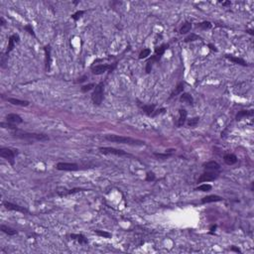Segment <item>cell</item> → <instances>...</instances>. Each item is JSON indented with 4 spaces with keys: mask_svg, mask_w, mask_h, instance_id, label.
Masks as SVG:
<instances>
[{
    "mask_svg": "<svg viewBox=\"0 0 254 254\" xmlns=\"http://www.w3.org/2000/svg\"><path fill=\"white\" fill-rule=\"evenodd\" d=\"M154 156L157 159H161V160H166V159L170 158L172 154L170 153H165V154H162V153H154Z\"/></svg>",
    "mask_w": 254,
    "mask_h": 254,
    "instance_id": "obj_28",
    "label": "cell"
},
{
    "mask_svg": "<svg viewBox=\"0 0 254 254\" xmlns=\"http://www.w3.org/2000/svg\"><path fill=\"white\" fill-rule=\"evenodd\" d=\"M161 59V57L157 56V55H155V56H153L150 60L147 62V64H146V73L149 74L152 70V67H153V64L156 63V62H159V60Z\"/></svg>",
    "mask_w": 254,
    "mask_h": 254,
    "instance_id": "obj_18",
    "label": "cell"
},
{
    "mask_svg": "<svg viewBox=\"0 0 254 254\" xmlns=\"http://www.w3.org/2000/svg\"><path fill=\"white\" fill-rule=\"evenodd\" d=\"M17 125H14V124H12V123H9V122H1V127H3V128H8V129H12V130H16L17 129V127H16Z\"/></svg>",
    "mask_w": 254,
    "mask_h": 254,
    "instance_id": "obj_35",
    "label": "cell"
},
{
    "mask_svg": "<svg viewBox=\"0 0 254 254\" xmlns=\"http://www.w3.org/2000/svg\"><path fill=\"white\" fill-rule=\"evenodd\" d=\"M45 50V55H46V70L47 71H50L51 69V63H52V60H51V47L50 46H46L44 48Z\"/></svg>",
    "mask_w": 254,
    "mask_h": 254,
    "instance_id": "obj_14",
    "label": "cell"
},
{
    "mask_svg": "<svg viewBox=\"0 0 254 254\" xmlns=\"http://www.w3.org/2000/svg\"><path fill=\"white\" fill-rule=\"evenodd\" d=\"M18 42H19V36L17 34H14V35L10 36L9 41H8V48H7V51H6V55H7V56H8V54L13 50L14 45L16 43H18Z\"/></svg>",
    "mask_w": 254,
    "mask_h": 254,
    "instance_id": "obj_11",
    "label": "cell"
},
{
    "mask_svg": "<svg viewBox=\"0 0 254 254\" xmlns=\"http://www.w3.org/2000/svg\"><path fill=\"white\" fill-rule=\"evenodd\" d=\"M154 180H155L154 173H152V172H149V173H147V175H146V181H147V182H152V181H154Z\"/></svg>",
    "mask_w": 254,
    "mask_h": 254,
    "instance_id": "obj_38",
    "label": "cell"
},
{
    "mask_svg": "<svg viewBox=\"0 0 254 254\" xmlns=\"http://www.w3.org/2000/svg\"><path fill=\"white\" fill-rule=\"evenodd\" d=\"M71 237L73 239H77V241H79L80 244H86V243H87V239H86L83 235H81V234H80V235H79V234H77V235H76V234H71Z\"/></svg>",
    "mask_w": 254,
    "mask_h": 254,
    "instance_id": "obj_27",
    "label": "cell"
},
{
    "mask_svg": "<svg viewBox=\"0 0 254 254\" xmlns=\"http://www.w3.org/2000/svg\"><path fill=\"white\" fill-rule=\"evenodd\" d=\"M198 121H200V118H198V117H193V118L188 120V125L190 127H196L198 125Z\"/></svg>",
    "mask_w": 254,
    "mask_h": 254,
    "instance_id": "obj_30",
    "label": "cell"
},
{
    "mask_svg": "<svg viewBox=\"0 0 254 254\" xmlns=\"http://www.w3.org/2000/svg\"><path fill=\"white\" fill-rule=\"evenodd\" d=\"M183 90H184V83H179L178 86L175 87V90L171 93L170 98H173V97L177 96L178 94H181L182 92H183Z\"/></svg>",
    "mask_w": 254,
    "mask_h": 254,
    "instance_id": "obj_21",
    "label": "cell"
},
{
    "mask_svg": "<svg viewBox=\"0 0 254 254\" xmlns=\"http://www.w3.org/2000/svg\"><path fill=\"white\" fill-rule=\"evenodd\" d=\"M24 29L26 31H28L29 32V34H31L32 36H34L35 37V33H34V30H33V28H32V26L31 25H26Z\"/></svg>",
    "mask_w": 254,
    "mask_h": 254,
    "instance_id": "obj_39",
    "label": "cell"
},
{
    "mask_svg": "<svg viewBox=\"0 0 254 254\" xmlns=\"http://www.w3.org/2000/svg\"><path fill=\"white\" fill-rule=\"evenodd\" d=\"M103 89H104V83H99L98 84H96L94 87V90L92 94V102L95 105H100L103 100Z\"/></svg>",
    "mask_w": 254,
    "mask_h": 254,
    "instance_id": "obj_3",
    "label": "cell"
},
{
    "mask_svg": "<svg viewBox=\"0 0 254 254\" xmlns=\"http://www.w3.org/2000/svg\"><path fill=\"white\" fill-rule=\"evenodd\" d=\"M4 204L5 208H7L8 210H15V211H20V213H28V210H26V208L22 207L20 206H18V204H12L10 201H4L3 203Z\"/></svg>",
    "mask_w": 254,
    "mask_h": 254,
    "instance_id": "obj_10",
    "label": "cell"
},
{
    "mask_svg": "<svg viewBox=\"0 0 254 254\" xmlns=\"http://www.w3.org/2000/svg\"><path fill=\"white\" fill-rule=\"evenodd\" d=\"M100 153L105 155H116V156H130L128 153L125 151L120 150V149H115L112 147H100L99 148Z\"/></svg>",
    "mask_w": 254,
    "mask_h": 254,
    "instance_id": "obj_5",
    "label": "cell"
},
{
    "mask_svg": "<svg viewBox=\"0 0 254 254\" xmlns=\"http://www.w3.org/2000/svg\"><path fill=\"white\" fill-rule=\"evenodd\" d=\"M83 13H84V11H77L76 13H74V14H73L71 15V18L74 19V20H79V19L81 17V15H83Z\"/></svg>",
    "mask_w": 254,
    "mask_h": 254,
    "instance_id": "obj_37",
    "label": "cell"
},
{
    "mask_svg": "<svg viewBox=\"0 0 254 254\" xmlns=\"http://www.w3.org/2000/svg\"><path fill=\"white\" fill-rule=\"evenodd\" d=\"M225 57H226V59H228L230 62H232V63H234V64L241 65V66H243V67L247 66V63L243 60V59H240V58H237V57H233V56H229V55H226Z\"/></svg>",
    "mask_w": 254,
    "mask_h": 254,
    "instance_id": "obj_19",
    "label": "cell"
},
{
    "mask_svg": "<svg viewBox=\"0 0 254 254\" xmlns=\"http://www.w3.org/2000/svg\"><path fill=\"white\" fill-rule=\"evenodd\" d=\"M230 250H231V251H235L237 253H241V250H240L239 248H237V247H235V246H231Z\"/></svg>",
    "mask_w": 254,
    "mask_h": 254,
    "instance_id": "obj_41",
    "label": "cell"
},
{
    "mask_svg": "<svg viewBox=\"0 0 254 254\" xmlns=\"http://www.w3.org/2000/svg\"><path fill=\"white\" fill-rule=\"evenodd\" d=\"M217 177H219V174H217V173H216V172L208 171V172H206V173L201 174V177L198 178V183H203V182L214 181V180H216Z\"/></svg>",
    "mask_w": 254,
    "mask_h": 254,
    "instance_id": "obj_7",
    "label": "cell"
},
{
    "mask_svg": "<svg viewBox=\"0 0 254 254\" xmlns=\"http://www.w3.org/2000/svg\"><path fill=\"white\" fill-rule=\"evenodd\" d=\"M187 115L188 113L185 109H180L179 110V119H178V126L181 127L185 124L186 120H187Z\"/></svg>",
    "mask_w": 254,
    "mask_h": 254,
    "instance_id": "obj_15",
    "label": "cell"
},
{
    "mask_svg": "<svg viewBox=\"0 0 254 254\" xmlns=\"http://www.w3.org/2000/svg\"><path fill=\"white\" fill-rule=\"evenodd\" d=\"M57 169L60 171H77L79 166L74 163H65L61 162L57 164Z\"/></svg>",
    "mask_w": 254,
    "mask_h": 254,
    "instance_id": "obj_6",
    "label": "cell"
},
{
    "mask_svg": "<svg viewBox=\"0 0 254 254\" xmlns=\"http://www.w3.org/2000/svg\"><path fill=\"white\" fill-rule=\"evenodd\" d=\"M191 29H192V24L189 23V22H186V23L183 24V26L181 27L180 33L181 34H187L191 31Z\"/></svg>",
    "mask_w": 254,
    "mask_h": 254,
    "instance_id": "obj_26",
    "label": "cell"
},
{
    "mask_svg": "<svg viewBox=\"0 0 254 254\" xmlns=\"http://www.w3.org/2000/svg\"><path fill=\"white\" fill-rule=\"evenodd\" d=\"M180 99H181L182 102H185V103H188V104H193V102H194L193 96L188 92H185V93L182 94Z\"/></svg>",
    "mask_w": 254,
    "mask_h": 254,
    "instance_id": "obj_22",
    "label": "cell"
},
{
    "mask_svg": "<svg viewBox=\"0 0 254 254\" xmlns=\"http://www.w3.org/2000/svg\"><path fill=\"white\" fill-rule=\"evenodd\" d=\"M109 69H111V67L108 66V65H96L92 68V71L93 74H96V76H99V74H104L105 71H107Z\"/></svg>",
    "mask_w": 254,
    "mask_h": 254,
    "instance_id": "obj_9",
    "label": "cell"
},
{
    "mask_svg": "<svg viewBox=\"0 0 254 254\" xmlns=\"http://www.w3.org/2000/svg\"><path fill=\"white\" fill-rule=\"evenodd\" d=\"M198 27L201 28L203 30H207V29L211 28V23H210V22H208V21H204V22H201V23L198 24Z\"/></svg>",
    "mask_w": 254,
    "mask_h": 254,
    "instance_id": "obj_33",
    "label": "cell"
},
{
    "mask_svg": "<svg viewBox=\"0 0 254 254\" xmlns=\"http://www.w3.org/2000/svg\"><path fill=\"white\" fill-rule=\"evenodd\" d=\"M208 47H210L211 50H213V51H216V47H213V45H208Z\"/></svg>",
    "mask_w": 254,
    "mask_h": 254,
    "instance_id": "obj_44",
    "label": "cell"
},
{
    "mask_svg": "<svg viewBox=\"0 0 254 254\" xmlns=\"http://www.w3.org/2000/svg\"><path fill=\"white\" fill-rule=\"evenodd\" d=\"M107 141L119 143V144H127V145H144V141L141 140L134 139L131 137H126V136H120L115 134H108L104 136Z\"/></svg>",
    "mask_w": 254,
    "mask_h": 254,
    "instance_id": "obj_2",
    "label": "cell"
},
{
    "mask_svg": "<svg viewBox=\"0 0 254 254\" xmlns=\"http://www.w3.org/2000/svg\"><path fill=\"white\" fill-rule=\"evenodd\" d=\"M204 169H206L207 171L214 172V171H219V170L220 165L217 162H216V161H210V162H207V163H204Z\"/></svg>",
    "mask_w": 254,
    "mask_h": 254,
    "instance_id": "obj_12",
    "label": "cell"
},
{
    "mask_svg": "<svg viewBox=\"0 0 254 254\" xmlns=\"http://www.w3.org/2000/svg\"><path fill=\"white\" fill-rule=\"evenodd\" d=\"M95 233L97 235L99 236H102L104 238H109V237H111V234L109 232H107V231H102V230H95Z\"/></svg>",
    "mask_w": 254,
    "mask_h": 254,
    "instance_id": "obj_34",
    "label": "cell"
},
{
    "mask_svg": "<svg viewBox=\"0 0 254 254\" xmlns=\"http://www.w3.org/2000/svg\"><path fill=\"white\" fill-rule=\"evenodd\" d=\"M198 39H200V37H198V35H196V34H191L190 36H188L187 38H186V42H193V41H197V40H198Z\"/></svg>",
    "mask_w": 254,
    "mask_h": 254,
    "instance_id": "obj_36",
    "label": "cell"
},
{
    "mask_svg": "<svg viewBox=\"0 0 254 254\" xmlns=\"http://www.w3.org/2000/svg\"><path fill=\"white\" fill-rule=\"evenodd\" d=\"M231 4V2L230 1H225V2H222V5L223 6H228V5H230Z\"/></svg>",
    "mask_w": 254,
    "mask_h": 254,
    "instance_id": "obj_42",
    "label": "cell"
},
{
    "mask_svg": "<svg viewBox=\"0 0 254 254\" xmlns=\"http://www.w3.org/2000/svg\"><path fill=\"white\" fill-rule=\"evenodd\" d=\"M6 121L12 123L14 125H18L23 122V119H22V117L20 115L16 114V113H10V114L6 115Z\"/></svg>",
    "mask_w": 254,
    "mask_h": 254,
    "instance_id": "obj_8",
    "label": "cell"
},
{
    "mask_svg": "<svg viewBox=\"0 0 254 254\" xmlns=\"http://www.w3.org/2000/svg\"><path fill=\"white\" fill-rule=\"evenodd\" d=\"M12 135L16 138L25 140V141L29 142H34V141H47L49 140V137L45 134H40V133H31V132H26V131H20V130L16 129L14 132L12 133Z\"/></svg>",
    "mask_w": 254,
    "mask_h": 254,
    "instance_id": "obj_1",
    "label": "cell"
},
{
    "mask_svg": "<svg viewBox=\"0 0 254 254\" xmlns=\"http://www.w3.org/2000/svg\"><path fill=\"white\" fill-rule=\"evenodd\" d=\"M222 200V198L219 196H216V195H211V196H207L201 198V203L203 204H210V203H216V201H220Z\"/></svg>",
    "mask_w": 254,
    "mask_h": 254,
    "instance_id": "obj_13",
    "label": "cell"
},
{
    "mask_svg": "<svg viewBox=\"0 0 254 254\" xmlns=\"http://www.w3.org/2000/svg\"><path fill=\"white\" fill-rule=\"evenodd\" d=\"M7 101L12 103L13 105H20V106H28L30 104V102L27 101V100H21L18 98H12V97H8Z\"/></svg>",
    "mask_w": 254,
    "mask_h": 254,
    "instance_id": "obj_16",
    "label": "cell"
},
{
    "mask_svg": "<svg viewBox=\"0 0 254 254\" xmlns=\"http://www.w3.org/2000/svg\"><path fill=\"white\" fill-rule=\"evenodd\" d=\"M253 115V111L252 110H241L238 114L236 115V120H240L242 118V117H245V116H251Z\"/></svg>",
    "mask_w": 254,
    "mask_h": 254,
    "instance_id": "obj_25",
    "label": "cell"
},
{
    "mask_svg": "<svg viewBox=\"0 0 254 254\" xmlns=\"http://www.w3.org/2000/svg\"><path fill=\"white\" fill-rule=\"evenodd\" d=\"M95 86L96 84H94V83H89V84H86V86H83L80 89V90L83 92H89V90H92V89H94Z\"/></svg>",
    "mask_w": 254,
    "mask_h": 254,
    "instance_id": "obj_32",
    "label": "cell"
},
{
    "mask_svg": "<svg viewBox=\"0 0 254 254\" xmlns=\"http://www.w3.org/2000/svg\"><path fill=\"white\" fill-rule=\"evenodd\" d=\"M223 160H224V162H225V164L231 166V165H234L237 162V157L234 154H230L229 153V154L224 155Z\"/></svg>",
    "mask_w": 254,
    "mask_h": 254,
    "instance_id": "obj_17",
    "label": "cell"
},
{
    "mask_svg": "<svg viewBox=\"0 0 254 254\" xmlns=\"http://www.w3.org/2000/svg\"><path fill=\"white\" fill-rule=\"evenodd\" d=\"M150 54H151V50H150V49H143V50L141 51V53L139 54V59H145V58H147Z\"/></svg>",
    "mask_w": 254,
    "mask_h": 254,
    "instance_id": "obj_31",
    "label": "cell"
},
{
    "mask_svg": "<svg viewBox=\"0 0 254 254\" xmlns=\"http://www.w3.org/2000/svg\"><path fill=\"white\" fill-rule=\"evenodd\" d=\"M86 80H87V77H86V76H83V77H80V79L77 80V83H83V81H86Z\"/></svg>",
    "mask_w": 254,
    "mask_h": 254,
    "instance_id": "obj_40",
    "label": "cell"
},
{
    "mask_svg": "<svg viewBox=\"0 0 254 254\" xmlns=\"http://www.w3.org/2000/svg\"><path fill=\"white\" fill-rule=\"evenodd\" d=\"M17 154H18L17 150L15 151L10 148H4V147L0 148V156L2 158L6 159V160H8L11 164H14V158Z\"/></svg>",
    "mask_w": 254,
    "mask_h": 254,
    "instance_id": "obj_4",
    "label": "cell"
},
{
    "mask_svg": "<svg viewBox=\"0 0 254 254\" xmlns=\"http://www.w3.org/2000/svg\"><path fill=\"white\" fill-rule=\"evenodd\" d=\"M0 229H1L2 232L8 234L9 236H13V235H16V234H17V231H16L15 229H13V228H11V227H9L7 225H4V224H1V226H0Z\"/></svg>",
    "mask_w": 254,
    "mask_h": 254,
    "instance_id": "obj_20",
    "label": "cell"
},
{
    "mask_svg": "<svg viewBox=\"0 0 254 254\" xmlns=\"http://www.w3.org/2000/svg\"><path fill=\"white\" fill-rule=\"evenodd\" d=\"M142 109L147 115H152L153 112L155 111V105L154 104H152V105L151 104H149V105H143Z\"/></svg>",
    "mask_w": 254,
    "mask_h": 254,
    "instance_id": "obj_24",
    "label": "cell"
},
{
    "mask_svg": "<svg viewBox=\"0 0 254 254\" xmlns=\"http://www.w3.org/2000/svg\"><path fill=\"white\" fill-rule=\"evenodd\" d=\"M197 191H201V192H208L211 190V186L208 184H203L196 189Z\"/></svg>",
    "mask_w": 254,
    "mask_h": 254,
    "instance_id": "obj_29",
    "label": "cell"
},
{
    "mask_svg": "<svg viewBox=\"0 0 254 254\" xmlns=\"http://www.w3.org/2000/svg\"><path fill=\"white\" fill-rule=\"evenodd\" d=\"M168 47H169L168 44H163V45H161L160 47L156 48V49H155V53H156V55H157V56H159V57H162L163 55H164L165 51L168 49Z\"/></svg>",
    "mask_w": 254,
    "mask_h": 254,
    "instance_id": "obj_23",
    "label": "cell"
},
{
    "mask_svg": "<svg viewBox=\"0 0 254 254\" xmlns=\"http://www.w3.org/2000/svg\"><path fill=\"white\" fill-rule=\"evenodd\" d=\"M0 21H1V26H4V25H5V21H4V19H3V17L0 18Z\"/></svg>",
    "mask_w": 254,
    "mask_h": 254,
    "instance_id": "obj_43",
    "label": "cell"
}]
</instances>
